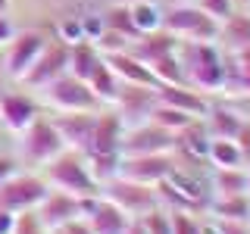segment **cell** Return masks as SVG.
Instances as JSON below:
<instances>
[{
  "label": "cell",
  "mask_w": 250,
  "mask_h": 234,
  "mask_svg": "<svg viewBox=\"0 0 250 234\" xmlns=\"http://www.w3.org/2000/svg\"><path fill=\"white\" fill-rule=\"evenodd\" d=\"M178 59L185 69V84L200 94H219L229 88V69L216 44H178Z\"/></svg>",
  "instance_id": "6da1fadb"
},
{
  "label": "cell",
  "mask_w": 250,
  "mask_h": 234,
  "mask_svg": "<svg viewBox=\"0 0 250 234\" xmlns=\"http://www.w3.org/2000/svg\"><path fill=\"white\" fill-rule=\"evenodd\" d=\"M44 181L53 187V191H66L72 197H94L100 194L97 178L91 175L88 159L75 150H62L57 159H50L44 166Z\"/></svg>",
  "instance_id": "7a4b0ae2"
},
{
  "label": "cell",
  "mask_w": 250,
  "mask_h": 234,
  "mask_svg": "<svg viewBox=\"0 0 250 234\" xmlns=\"http://www.w3.org/2000/svg\"><path fill=\"white\" fill-rule=\"evenodd\" d=\"M163 31H169L178 44H216L219 22L194 3H178L163 13Z\"/></svg>",
  "instance_id": "3957f363"
},
{
  "label": "cell",
  "mask_w": 250,
  "mask_h": 234,
  "mask_svg": "<svg viewBox=\"0 0 250 234\" xmlns=\"http://www.w3.org/2000/svg\"><path fill=\"white\" fill-rule=\"evenodd\" d=\"M41 91H44V103L53 113H88V109H100V100L94 97L91 84L75 78V75H69V72L53 78Z\"/></svg>",
  "instance_id": "277c9868"
},
{
  "label": "cell",
  "mask_w": 250,
  "mask_h": 234,
  "mask_svg": "<svg viewBox=\"0 0 250 234\" xmlns=\"http://www.w3.org/2000/svg\"><path fill=\"white\" fill-rule=\"evenodd\" d=\"M100 194H104L106 200H113L128 218H141L144 213H150V209L163 206V203H160V194H156V187L128 181V178H119V175H113L109 181L100 184Z\"/></svg>",
  "instance_id": "5b68a950"
},
{
  "label": "cell",
  "mask_w": 250,
  "mask_h": 234,
  "mask_svg": "<svg viewBox=\"0 0 250 234\" xmlns=\"http://www.w3.org/2000/svg\"><path fill=\"white\" fill-rule=\"evenodd\" d=\"M22 140V159L28 162V166H47L50 159H57V156L66 150V144H62L60 131L53 128L50 119H41V116H35V122L28 125L25 131H19Z\"/></svg>",
  "instance_id": "8992f818"
},
{
  "label": "cell",
  "mask_w": 250,
  "mask_h": 234,
  "mask_svg": "<svg viewBox=\"0 0 250 234\" xmlns=\"http://www.w3.org/2000/svg\"><path fill=\"white\" fill-rule=\"evenodd\" d=\"M47 191H50V184L44 181V175H22V172H16L10 181L0 184V209L16 213V215L31 213L47 197Z\"/></svg>",
  "instance_id": "52a82bcc"
},
{
  "label": "cell",
  "mask_w": 250,
  "mask_h": 234,
  "mask_svg": "<svg viewBox=\"0 0 250 234\" xmlns=\"http://www.w3.org/2000/svg\"><path fill=\"white\" fill-rule=\"evenodd\" d=\"M175 150V135L153 122L128 125L119 144V156H150V153H172Z\"/></svg>",
  "instance_id": "ba28073f"
},
{
  "label": "cell",
  "mask_w": 250,
  "mask_h": 234,
  "mask_svg": "<svg viewBox=\"0 0 250 234\" xmlns=\"http://www.w3.org/2000/svg\"><path fill=\"white\" fill-rule=\"evenodd\" d=\"M175 169L169 153H150V156H119V166H116V175L128 178V181L138 184H150L156 187L160 181H166L169 172Z\"/></svg>",
  "instance_id": "9c48e42d"
},
{
  "label": "cell",
  "mask_w": 250,
  "mask_h": 234,
  "mask_svg": "<svg viewBox=\"0 0 250 234\" xmlns=\"http://www.w3.org/2000/svg\"><path fill=\"white\" fill-rule=\"evenodd\" d=\"M47 47V35L41 28H25L19 35H13L10 41V53H6V75L22 81L25 72L35 66V59L41 57V50Z\"/></svg>",
  "instance_id": "30bf717a"
},
{
  "label": "cell",
  "mask_w": 250,
  "mask_h": 234,
  "mask_svg": "<svg viewBox=\"0 0 250 234\" xmlns=\"http://www.w3.org/2000/svg\"><path fill=\"white\" fill-rule=\"evenodd\" d=\"M82 218H88L94 234H122L131 222V218L125 215L113 200H106L104 194L82 197Z\"/></svg>",
  "instance_id": "8fae6325"
},
{
  "label": "cell",
  "mask_w": 250,
  "mask_h": 234,
  "mask_svg": "<svg viewBox=\"0 0 250 234\" xmlns=\"http://www.w3.org/2000/svg\"><path fill=\"white\" fill-rule=\"evenodd\" d=\"M122 135H125V122H122V116L116 113V109L113 113H97L88 153H82V156H94V159H119Z\"/></svg>",
  "instance_id": "7c38bea8"
},
{
  "label": "cell",
  "mask_w": 250,
  "mask_h": 234,
  "mask_svg": "<svg viewBox=\"0 0 250 234\" xmlns=\"http://www.w3.org/2000/svg\"><path fill=\"white\" fill-rule=\"evenodd\" d=\"M62 72H69V44L66 41H47L41 57L35 59V66L22 78V84H28V88H44V84H50L53 78H60Z\"/></svg>",
  "instance_id": "4fadbf2b"
},
{
  "label": "cell",
  "mask_w": 250,
  "mask_h": 234,
  "mask_svg": "<svg viewBox=\"0 0 250 234\" xmlns=\"http://www.w3.org/2000/svg\"><path fill=\"white\" fill-rule=\"evenodd\" d=\"M97 113H100V109H88V113H57V116H50L53 128L60 131L62 144H66V150L88 153V144H91V135H94Z\"/></svg>",
  "instance_id": "5bb4252c"
},
{
  "label": "cell",
  "mask_w": 250,
  "mask_h": 234,
  "mask_svg": "<svg viewBox=\"0 0 250 234\" xmlns=\"http://www.w3.org/2000/svg\"><path fill=\"white\" fill-rule=\"evenodd\" d=\"M113 106H116V113L122 116L125 128H128V125H138V122H147L150 109L156 106V91L122 81V88H119V94H116V100H113Z\"/></svg>",
  "instance_id": "9a60e30c"
},
{
  "label": "cell",
  "mask_w": 250,
  "mask_h": 234,
  "mask_svg": "<svg viewBox=\"0 0 250 234\" xmlns=\"http://www.w3.org/2000/svg\"><path fill=\"white\" fill-rule=\"evenodd\" d=\"M104 62L116 72V78L125 84H141V88H150V91H160L163 81L153 75L150 66H144L138 57H131L128 50H116V53H100Z\"/></svg>",
  "instance_id": "2e32d148"
},
{
  "label": "cell",
  "mask_w": 250,
  "mask_h": 234,
  "mask_svg": "<svg viewBox=\"0 0 250 234\" xmlns=\"http://www.w3.org/2000/svg\"><path fill=\"white\" fill-rule=\"evenodd\" d=\"M35 215L41 218V225L47 231H53V228H60V225H66L69 218L82 215V197H72V194H66V191H53L50 187L47 197L38 203Z\"/></svg>",
  "instance_id": "e0dca14e"
},
{
  "label": "cell",
  "mask_w": 250,
  "mask_h": 234,
  "mask_svg": "<svg viewBox=\"0 0 250 234\" xmlns=\"http://www.w3.org/2000/svg\"><path fill=\"white\" fill-rule=\"evenodd\" d=\"M156 100H160V103L175 106V109H185V113L194 116V119H203V116L209 113L207 97H203L200 91L188 88V84H163V88L156 91Z\"/></svg>",
  "instance_id": "ac0fdd59"
},
{
  "label": "cell",
  "mask_w": 250,
  "mask_h": 234,
  "mask_svg": "<svg viewBox=\"0 0 250 234\" xmlns=\"http://www.w3.org/2000/svg\"><path fill=\"white\" fill-rule=\"evenodd\" d=\"M38 116V106L25 94H0V122L10 131H25Z\"/></svg>",
  "instance_id": "d6986e66"
},
{
  "label": "cell",
  "mask_w": 250,
  "mask_h": 234,
  "mask_svg": "<svg viewBox=\"0 0 250 234\" xmlns=\"http://www.w3.org/2000/svg\"><path fill=\"white\" fill-rule=\"evenodd\" d=\"M172 50H178V41L169 35V31H150V35H141L138 38V44L135 47H128V53L131 57H138L144 66H153L160 57H166V53Z\"/></svg>",
  "instance_id": "ffe728a7"
},
{
  "label": "cell",
  "mask_w": 250,
  "mask_h": 234,
  "mask_svg": "<svg viewBox=\"0 0 250 234\" xmlns=\"http://www.w3.org/2000/svg\"><path fill=\"white\" fill-rule=\"evenodd\" d=\"M100 66H104V57H100V50H97L91 41H75V44H69V75L88 81V78L97 72Z\"/></svg>",
  "instance_id": "44dd1931"
},
{
  "label": "cell",
  "mask_w": 250,
  "mask_h": 234,
  "mask_svg": "<svg viewBox=\"0 0 250 234\" xmlns=\"http://www.w3.org/2000/svg\"><path fill=\"white\" fill-rule=\"evenodd\" d=\"M209 215L222 222H250V194H231V197H213L207 203Z\"/></svg>",
  "instance_id": "7402d4cb"
},
{
  "label": "cell",
  "mask_w": 250,
  "mask_h": 234,
  "mask_svg": "<svg viewBox=\"0 0 250 234\" xmlns=\"http://www.w3.org/2000/svg\"><path fill=\"white\" fill-rule=\"evenodd\" d=\"M203 119H207L203 125H207L209 137H229V140H234L241 122H244V116H241L238 109H231V106H209V113L203 116Z\"/></svg>",
  "instance_id": "603a6c76"
},
{
  "label": "cell",
  "mask_w": 250,
  "mask_h": 234,
  "mask_svg": "<svg viewBox=\"0 0 250 234\" xmlns=\"http://www.w3.org/2000/svg\"><path fill=\"white\" fill-rule=\"evenodd\" d=\"M219 38H222V41L229 44L234 53H238L241 47H247L250 44V13L234 10L229 19L219 25Z\"/></svg>",
  "instance_id": "cb8c5ba5"
},
{
  "label": "cell",
  "mask_w": 250,
  "mask_h": 234,
  "mask_svg": "<svg viewBox=\"0 0 250 234\" xmlns=\"http://www.w3.org/2000/svg\"><path fill=\"white\" fill-rule=\"evenodd\" d=\"M207 159L213 162V169H244V156H241L238 144L229 137H209Z\"/></svg>",
  "instance_id": "d4e9b609"
},
{
  "label": "cell",
  "mask_w": 250,
  "mask_h": 234,
  "mask_svg": "<svg viewBox=\"0 0 250 234\" xmlns=\"http://www.w3.org/2000/svg\"><path fill=\"white\" fill-rule=\"evenodd\" d=\"M216 197H231V194H247V172L244 169H213L209 178Z\"/></svg>",
  "instance_id": "484cf974"
},
{
  "label": "cell",
  "mask_w": 250,
  "mask_h": 234,
  "mask_svg": "<svg viewBox=\"0 0 250 234\" xmlns=\"http://www.w3.org/2000/svg\"><path fill=\"white\" fill-rule=\"evenodd\" d=\"M147 122H153V125H160V128L172 131V135H178L182 128H188V125L194 122V116H191V113H185V109H175V106L160 103V100H156V106L150 109Z\"/></svg>",
  "instance_id": "4316f807"
},
{
  "label": "cell",
  "mask_w": 250,
  "mask_h": 234,
  "mask_svg": "<svg viewBox=\"0 0 250 234\" xmlns=\"http://www.w3.org/2000/svg\"><path fill=\"white\" fill-rule=\"evenodd\" d=\"M88 84H91L94 97L100 100V106H104V103H113V100H116V94H119V88H122V81L116 78V72L106 66V62H104V66H100L97 72H94V75L88 78Z\"/></svg>",
  "instance_id": "83f0119b"
},
{
  "label": "cell",
  "mask_w": 250,
  "mask_h": 234,
  "mask_svg": "<svg viewBox=\"0 0 250 234\" xmlns=\"http://www.w3.org/2000/svg\"><path fill=\"white\" fill-rule=\"evenodd\" d=\"M131 19H135L138 35H150V31H160L163 28V13L153 6V0L131 3Z\"/></svg>",
  "instance_id": "f1b7e54d"
},
{
  "label": "cell",
  "mask_w": 250,
  "mask_h": 234,
  "mask_svg": "<svg viewBox=\"0 0 250 234\" xmlns=\"http://www.w3.org/2000/svg\"><path fill=\"white\" fill-rule=\"evenodd\" d=\"M150 69L163 84H185V69H182V59H178L175 50L166 53V57H160Z\"/></svg>",
  "instance_id": "f546056e"
},
{
  "label": "cell",
  "mask_w": 250,
  "mask_h": 234,
  "mask_svg": "<svg viewBox=\"0 0 250 234\" xmlns=\"http://www.w3.org/2000/svg\"><path fill=\"white\" fill-rule=\"evenodd\" d=\"M104 22H106V28L119 31L122 38H141L138 28H135V19H131V6L128 3H116L113 10L104 16Z\"/></svg>",
  "instance_id": "4dcf8cb0"
},
{
  "label": "cell",
  "mask_w": 250,
  "mask_h": 234,
  "mask_svg": "<svg viewBox=\"0 0 250 234\" xmlns=\"http://www.w3.org/2000/svg\"><path fill=\"white\" fill-rule=\"evenodd\" d=\"M141 222H144V228L150 234H172V215H169L166 206H156L150 213H144Z\"/></svg>",
  "instance_id": "1f68e13d"
},
{
  "label": "cell",
  "mask_w": 250,
  "mask_h": 234,
  "mask_svg": "<svg viewBox=\"0 0 250 234\" xmlns=\"http://www.w3.org/2000/svg\"><path fill=\"white\" fill-rule=\"evenodd\" d=\"M172 215V234H203V222H197V215L185 213V209H169Z\"/></svg>",
  "instance_id": "d6a6232c"
},
{
  "label": "cell",
  "mask_w": 250,
  "mask_h": 234,
  "mask_svg": "<svg viewBox=\"0 0 250 234\" xmlns=\"http://www.w3.org/2000/svg\"><path fill=\"white\" fill-rule=\"evenodd\" d=\"M194 6H200L207 16H213L219 25H222V22L229 19L234 10H238V6H234V0H194Z\"/></svg>",
  "instance_id": "836d02e7"
},
{
  "label": "cell",
  "mask_w": 250,
  "mask_h": 234,
  "mask_svg": "<svg viewBox=\"0 0 250 234\" xmlns=\"http://www.w3.org/2000/svg\"><path fill=\"white\" fill-rule=\"evenodd\" d=\"M13 234H47V228L41 225V218L35 215V209H31V213H19V215H16Z\"/></svg>",
  "instance_id": "e575fe53"
},
{
  "label": "cell",
  "mask_w": 250,
  "mask_h": 234,
  "mask_svg": "<svg viewBox=\"0 0 250 234\" xmlns=\"http://www.w3.org/2000/svg\"><path fill=\"white\" fill-rule=\"evenodd\" d=\"M234 144H238L241 156H244V166H247V162H250V119H244V122H241L238 135H234Z\"/></svg>",
  "instance_id": "d590c367"
},
{
  "label": "cell",
  "mask_w": 250,
  "mask_h": 234,
  "mask_svg": "<svg viewBox=\"0 0 250 234\" xmlns=\"http://www.w3.org/2000/svg\"><path fill=\"white\" fill-rule=\"evenodd\" d=\"M216 234H250V222H222V218H213Z\"/></svg>",
  "instance_id": "8d00e7d4"
},
{
  "label": "cell",
  "mask_w": 250,
  "mask_h": 234,
  "mask_svg": "<svg viewBox=\"0 0 250 234\" xmlns=\"http://www.w3.org/2000/svg\"><path fill=\"white\" fill-rule=\"evenodd\" d=\"M60 231L62 234H94L91 225H88V218H82V215H78V218H69L66 225H60Z\"/></svg>",
  "instance_id": "74e56055"
},
{
  "label": "cell",
  "mask_w": 250,
  "mask_h": 234,
  "mask_svg": "<svg viewBox=\"0 0 250 234\" xmlns=\"http://www.w3.org/2000/svg\"><path fill=\"white\" fill-rule=\"evenodd\" d=\"M16 172H19V162H16L13 156H3V153H0V184L10 181Z\"/></svg>",
  "instance_id": "f35d334b"
},
{
  "label": "cell",
  "mask_w": 250,
  "mask_h": 234,
  "mask_svg": "<svg viewBox=\"0 0 250 234\" xmlns=\"http://www.w3.org/2000/svg\"><path fill=\"white\" fill-rule=\"evenodd\" d=\"M13 228H16V213L0 209V234H13Z\"/></svg>",
  "instance_id": "ab89813d"
},
{
  "label": "cell",
  "mask_w": 250,
  "mask_h": 234,
  "mask_svg": "<svg viewBox=\"0 0 250 234\" xmlns=\"http://www.w3.org/2000/svg\"><path fill=\"white\" fill-rule=\"evenodd\" d=\"M238 84H241V94L250 97V66H238Z\"/></svg>",
  "instance_id": "60d3db41"
},
{
  "label": "cell",
  "mask_w": 250,
  "mask_h": 234,
  "mask_svg": "<svg viewBox=\"0 0 250 234\" xmlns=\"http://www.w3.org/2000/svg\"><path fill=\"white\" fill-rule=\"evenodd\" d=\"M13 25H10V19H6V16H0V44H10L13 41Z\"/></svg>",
  "instance_id": "b9f144b4"
},
{
  "label": "cell",
  "mask_w": 250,
  "mask_h": 234,
  "mask_svg": "<svg viewBox=\"0 0 250 234\" xmlns=\"http://www.w3.org/2000/svg\"><path fill=\"white\" fill-rule=\"evenodd\" d=\"M122 234H150V231L144 228V222H141V218H131V222H128V228H125Z\"/></svg>",
  "instance_id": "7bdbcfd3"
},
{
  "label": "cell",
  "mask_w": 250,
  "mask_h": 234,
  "mask_svg": "<svg viewBox=\"0 0 250 234\" xmlns=\"http://www.w3.org/2000/svg\"><path fill=\"white\" fill-rule=\"evenodd\" d=\"M234 6H238V10L241 6H250V0H234Z\"/></svg>",
  "instance_id": "ee69618b"
},
{
  "label": "cell",
  "mask_w": 250,
  "mask_h": 234,
  "mask_svg": "<svg viewBox=\"0 0 250 234\" xmlns=\"http://www.w3.org/2000/svg\"><path fill=\"white\" fill-rule=\"evenodd\" d=\"M244 172H247V194H250V162L244 166Z\"/></svg>",
  "instance_id": "f6af8a7d"
},
{
  "label": "cell",
  "mask_w": 250,
  "mask_h": 234,
  "mask_svg": "<svg viewBox=\"0 0 250 234\" xmlns=\"http://www.w3.org/2000/svg\"><path fill=\"white\" fill-rule=\"evenodd\" d=\"M6 3H10V0H0V13H3V10H6Z\"/></svg>",
  "instance_id": "bcb514c9"
},
{
  "label": "cell",
  "mask_w": 250,
  "mask_h": 234,
  "mask_svg": "<svg viewBox=\"0 0 250 234\" xmlns=\"http://www.w3.org/2000/svg\"><path fill=\"white\" fill-rule=\"evenodd\" d=\"M119 3H128L131 6V3H141V0H119Z\"/></svg>",
  "instance_id": "7dc6e473"
},
{
  "label": "cell",
  "mask_w": 250,
  "mask_h": 234,
  "mask_svg": "<svg viewBox=\"0 0 250 234\" xmlns=\"http://www.w3.org/2000/svg\"><path fill=\"white\" fill-rule=\"evenodd\" d=\"M47 234H62V231H60V228H53V231H47Z\"/></svg>",
  "instance_id": "c3c4849f"
}]
</instances>
